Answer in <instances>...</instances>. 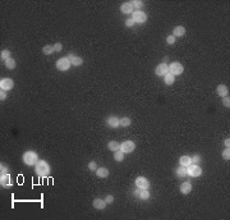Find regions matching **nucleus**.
Listing matches in <instances>:
<instances>
[{"instance_id":"nucleus-24","label":"nucleus","mask_w":230,"mask_h":220,"mask_svg":"<svg viewBox=\"0 0 230 220\" xmlns=\"http://www.w3.org/2000/svg\"><path fill=\"white\" fill-rule=\"evenodd\" d=\"M96 175L99 178H106V177H109V170L106 169V168H97V169H96Z\"/></svg>"},{"instance_id":"nucleus-28","label":"nucleus","mask_w":230,"mask_h":220,"mask_svg":"<svg viewBox=\"0 0 230 220\" xmlns=\"http://www.w3.org/2000/svg\"><path fill=\"white\" fill-rule=\"evenodd\" d=\"M54 46L53 45H46V46H44L42 47V53L45 54V55H51V54H53L54 53Z\"/></svg>"},{"instance_id":"nucleus-14","label":"nucleus","mask_w":230,"mask_h":220,"mask_svg":"<svg viewBox=\"0 0 230 220\" xmlns=\"http://www.w3.org/2000/svg\"><path fill=\"white\" fill-rule=\"evenodd\" d=\"M106 124H108V127H110V128H118V127H120L119 118L114 117V115H111V117H109L106 119Z\"/></svg>"},{"instance_id":"nucleus-22","label":"nucleus","mask_w":230,"mask_h":220,"mask_svg":"<svg viewBox=\"0 0 230 220\" xmlns=\"http://www.w3.org/2000/svg\"><path fill=\"white\" fill-rule=\"evenodd\" d=\"M164 82H165L166 86L173 85V83L175 82V76H173L171 73H166V74L164 76Z\"/></svg>"},{"instance_id":"nucleus-31","label":"nucleus","mask_w":230,"mask_h":220,"mask_svg":"<svg viewBox=\"0 0 230 220\" xmlns=\"http://www.w3.org/2000/svg\"><path fill=\"white\" fill-rule=\"evenodd\" d=\"M221 156H223V159H224L225 161H229V160H230V149H225V150L223 151Z\"/></svg>"},{"instance_id":"nucleus-9","label":"nucleus","mask_w":230,"mask_h":220,"mask_svg":"<svg viewBox=\"0 0 230 220\" xmlns=\"http://www.w3.org/2000/svg\"><path fill=\"white\" fill-rule=\"evenodd\" d=\"M155 73H156V76H159V77H164L166 73H169V65H168V63H160V64L156 67Z\"/></svg>"},{"instance_id":"nucleus-13","label":"nucleus","mask_w":230,"mask_h":220,"mask_svg":"<svg viewBox=\"0 0 230 220\" xmlns=\"http://www.w3.org/2000/svg\"><path fill=\"white\" fill-rule=\"evenodd\" d=\"M68 58L72 63V65H74V67H79V65L83 64V59L81 56H77L74 54H68Z\"/></svg>"},{"instance_id":"nucleus-15","label":"nucleus","mask_w":230,"mask_h":220,"mask_svg":"<svg viewBox=\"0 0 230 220\" xmlns=\"http://www.w3.org/2000/svg\"><path fill=\"white\" fill-rule=\"evenodd\" d=\"M106 202H105V200H102V198H95L93 200V202H92V206L95 207V209H97V210H104V209L106 207Z\"/></svg>"},{"instance_id":"nucleus-34","label":"nucleus","mask_w":230,"mask_h":220,"mask_svg":"<svg viewBox=\"0 0 230 220\" xmlns=\"http://www.w3.org/2000/svg\"><path fill=\"white\" fill-rule=\"evenodd\" d=\"M223 105L225 106V108H230V97L229 96H225V97H223Z\"/></svg>"},{"instance_id":"nucleus-12","label":"nucleus","mask_w":230,"mask_h":220,"mask_svg":"<svg viewBox=\"0 0 230 220\" xmlns=\"http://www.w3.org/2000/svg\"><path fill=\"white\" fill-rule=\"evenodd\" d=\"M120 12H122L123 14H132V13L134 12V8H133L132 3H130V2L123 3L122 7H120Z\"/></svg>"},{"instance_id":"nucleus-11","label":"nucleus","mask_w":230,"mask_h":220,"mask_svg":"<svg viewBox=\"0 0 230 220\" xmlns=\"http://www.w3.org/2000/svg\"><path fill=\"white\" fill-rule=\"evenodd\" d=\"M134 195L137 196L139 200H142V201H147L148 198H150V192H148V190H139V188H137V190L134 191Z\"/></svg>"},{"instance_id":"nucleus-35","label":"nucleus","mask_w":230,"mask_h":220,"mask_svg":"<svg viewBox=\"0 0 230 220\" xmlns=\"http://www.w3.org/2000/svg\"><path fill=\"white\" fill-rule=\"evenodd\" d=\"M105 202H106L108 205L113 204V202H114V196H113V195H108V196L105 197Z\"/></svg>"},{"instance_id":"nucleus-21","label":"nucleus","mask_w":230,"mask_h":220,"mask_svg":"<svg viewBox=\"0 0 230 220\" xmlns=\"http://www.w3.org/2000/svg\"><path fill=\"white\" fill-rule=\"evenodd\" d=\"M184 35H185V27H183V26H176L173 29V36L174 37H182Z\"/></svg>"},{"instance_id":"nucleus-32","label":"nucleus","mask_w":230,"mask_h":220,"mask_svg":"<svg viewBox=\"0 0 230 220\" xmlns=\"http://www.w3.org/2000/svg\"><path fill=\"white\" fill-rule=\"evenodd\" d=\"M175 41H176V37H174L173 35H170V36L166 37V44H169V45H174Z\"/></svg>"},{"instance_id":"nucleus-19","label":"nucleus","mask_w":230,"mask_h":220,"mask_svg":"<svg viewBox=\"0 0 230 220\" xmlns=\"http://www.w3.org/2000/svg\"><path fill=\"white\" fill-rule=\"evenodd\" d=\"M0 183H2L3 187H12V182H10V175L9 174H3L2 177H0Z\"/></svg>"},{"instance_id":"nucleus-25","label":"nucleus","mask_w":230,"mask_h":220,"mask_svg":"<svg viewBox=\"0 0 230 220\" xmlns=\"http://www.w3.org/2000/svg\"><path fill=\"white\" fill-rule=\"evenodd\" d=\"M5 67H7L8 69H10V70H13V69L17 67L15 59H13V58H9L8 60H5Z\"/></svg>"},{"instance_id":"nucleus-18","label":"nucleus","mask_w":230,"mask_h":220,"mask_svg":"<svg viewBox=\"0 0 230 220\" xmlns=\"http://www.w3.org/2000/svg\"><path fill=\"white\" fill-rule=\"evenodd\" d=\"M179 164H180V166L188 168L191 164H193L192 163V158H191V156H188V155H183V156H180V159H179Z\"/></svg>"},{"instance_id":"nucleus-41","label":"nucleus","mask_w":230,"mask_h":220,"mask_svg":"<svg viewBox=\"0 0 230 220\" xmlns=\"http://www.w3.org/2000/svg\"><path fill=\"white\" fill-rule=\"evenodd\" d=\"M224 145H225V147H226V149H229V147H230V140H229V138L224 140Z\"/></svg>"},{"instance_id":"nucleus-20","label":"nucleus","mask_w":230,"mask_h":220,"mask_svg":"<svg viewBox=\"0 0 230 220\" xmlns=\"http://www.w3.org/2000/svg\"><path fill=\"white\" fill-rule=\"evenodd\" d=\"M175 174H176V177L179 178V179H185L187 175H188L187 168H185V166H179V168H178V169L175 170Z\"/></svg>"},{"instance_id":"nucleus-16","label":"nucleus","mask_w":230,"mask_h":220,"mask_svg":"<svg viewBox=\"0 0 230 220\" xmlns=\"http://www.w3.org/2000/svg\"><path fill=\"white\" fill-rule=\"evenodd\" d=\"M180 192L183 195H188V193H191L192 192V184L189 181H187V182H183L180 184Z\"/></svg>"},{"instance_id":"nucleus-38","label":"nucleus","mask_w":230,"mask_h":220,"mask_svg":"<svg viewBox=\"0 0 230 220\" xmlns=\"http://www.w3.org/2000/svg\"><path fill=\"white\" fill-rule=\"evenodd\" d=\"M5 99H7V91L2 90V91H0V100H2V101H4Z\"/></svg>"},{"instance_id":"nucleus-1","label":"nucleus","mask_w":230,"mask_h":220,"mask_svg":"<svg viewBox=\"0 0 230 220\" xmlns=\"http://www.w3.org/2000/svg\"><path fill=\"white\" fill-rule=\"evenodd\" d=\"M35 172L38 177H47L51 172L50 165L47 164V161L45 160H38L37 164L35 165Z\"/></svg>"},{"instance_id":"nucleus-29","label":"nucleus","mask_w":230,"mask_h":220,"mask_svg":"<svg viewBox=\"0 0 230 220\" xmlns=\"http://www.w3.org/2000/svg\"><path fill=\"white\" fill-rule=\"evenodd\" d=\"M0 58H2V60H8L10 56V51L9 50H3L2 53H0Z\"/></svg>"},{"instance_id":"nucleus-30","label":"nucleus","mask_w":230,"mask_h":220,"mask_svg":"<svg viewBox=\"0 0 230 220\" xmlns=\"http://www.w3.org/2000/svg\"><path fill=\"white\" fill-rule=\"evenodd\" d=\"M130 3L133 5V8H135L137 10H139V8L143 7V2H142V0H133V2H130Z\"/></svg>"},{"instance_id":"nucleus-2","label":"nucleus","mask_w":230,"mask_h":220,"mask_svg":"<svg viewBox=\"0 0 230 220\" xmlns=\"http://www.w3.org/2000/svg\"><path fill=\"white\" fill-rule=\"evenodd\" d=\"M38 161V156L35 151H26L23 154V163L28 166H33Z\"/></svg>"},{"instance_id":"nucleus-27","label":"nucleus","mask_w":230,"mask_h":220,"mask_svg":"<svg viewBox=\"0 0 230 220\" xmlns=\"http://www.w3.org/2000/svg\"><path fill=\"white\" fill-rule=\"evenodd\" d=\"M119 124H120V127H129V125L132 124V120H130V118H128V117H124V118H122V119H119Z\"/></svg>"},{"instance_id":"nucleus-26","label":"nucleus","mask_w":230,"mask_h":220,"mask_svg":"<svg viewBox=\"0 0 230 220\" xmlns=\"http://www.w3.org/2000/svg\"><path fill=\"white\" fill-rule=\"evenodd\" d=\"M124 155H125V154H124L123 151H120V150L115 151V152H114V160L118 161V163L123 161V160H124Z\"/></svg>"},{"instance_id":"nucleus-4","label":"nucleus","mask_w":230,"mask_h":220,"mask_svg":"<svg viewBox=\"0 0 230 220\" xmlns=\"http://www.w3.org/2000/svg\"><path fill=\"white\" fill-rule=\"evenodd\" d=\"M132 19L135 23H144L147 20V14L143 10H134L132 13Z\"/></svg>"},{"instance_id":"nucleus-39","label":"nucleus","mask_w":230,"mask_h":220,"mask_svg":"<svg viewBox=\"0 0 230 220\" xmlns=\"http://www.w3.org/2000/svg\"><path fill=\"white\" fill-rule=\"evenodd\" d=\"M200 160H201V156H200V155H194V156H193V158H192V163H193V164L198 163V161H200Z\"/></svg>"},{"instance_id":"nucleus-23","label":"nucleus","mask_w":230,"mask_h":220,"mask_svg":"<svg viewBox=\"0 0 230 220\" xmlns=\"http://www.w3.org/2000/svg\"><path fill=\"white\" fill-rule=\"evenodd\" d=\"M108 149L110 150V151H118V150H120V143L119 142H117V141H109L108 142Z\"/></svg>"},{"instance_id":"nucleus-6","label":"nucleus","mask_w":230,"mask_h":220,"mask_svg":"<svg viewBox=\"0 0 230 220\" xmlns=\"http://www.w3.org/2000/svg\"><path fill=\"white\" fill-rule=\"evenodd\" d=\"M187 173L189 177L196 178V177H200L202 174V169H201V166H198L197 164H191L187 168Z\"/></svg>"},{"instance_id":"nucleus-7","label":"nucleus","mask_w":230,"mask_h":220,"mask_svg":"<svg viewBox=\"0 0 230 220\" xmlns=\"http://www.w3.org/2000/svg\"><path fill=\"white\" fill-rule=\"evenodd\" d=\"M135 149V143L133 141H124L123 143H120V151H123L124 154H130L133 152Z\"/></svg>"},{"instance_id":"nucleus-17","label":"nucleus","mask_w":230,"mask_h":220,"mask_svg":"<svg viewBox=\"0 0 230 220\" xmlns=\"http://www.w3.org/2000/svg\"><path fill=\"white\" fill-rule=\"evenodd\" d=\"M216 92H217V95L221 96V97L229 96V88H228V86H225V85H219L217 88H216Z\"/></svg>"},{"instance_id":"nucleus-42","label":"nucleus","mask_w":230,"mask_h":220,"mask_svg":"<svg viewBox=\"0 0 230 220\" xmlns=\"http://www.w3.org/2000/svg\"><path fill=\"white\" fill-rule=\"evenodd\" d=\"M168 61V56H165V58H162V63H166Z\"/></svg>"},{"instance_id":"nucleus-33","label":"nucleus","mask_w":230,"mask_h":220,"mask_svg":"<svg viewBox=\"0 0 230 220\" xmlns=\"http://www.w3.org/2000/svg\"><path fill=\"white\" fill-rule=\"evenodd\" d=\"M88 169H90L91 172H96V169H97L96 161H90V163H88Z\"/></svg>"},{"instance_id":"nucleus-10","label":"nucleus","mask_w":230,"mask_h":220,"mask_svg":"<svg viewBox=\"0 0 230 220\" xmlns=\"http://www.w3.org/2000/svg\"><path fill=\"white\" fill-rule=\"evenodd\" d=\"M14 87V81L10 79V78H3L0 81V88L4 90V91H9Z\"/></svg>"},{"instance_id":"nucleus-36","label":"nucleus","mask_w":230,"mask_h":220,"mask_svg":"<svg viewBox=\"0 0 230 220\" xmlns=\"http://www.w3.org/2000/svg\"><path fill=\"white\" fill-rule=\"evenodd\" d=\"M54 50L56 51V53H60V51L63 50V45H61V43H56V44L54 45Z\"/></svg>"},{"instance_id":"nucleus-3","label":"nucleus","mask_w":230,"mask_h":220,"mask_svg":"<svg viewBox=\"0 0 230 220\" xmlns=\"http://www.w3.org/2000/svg\"><path fill=\"white\" fill-rule=\"evenodd\" d=\"M70 65H72V63L68 56H63L56 60V69L60 72H67L70 68Z\"/></svg>"},{"instance_id":"nucleus-40","label":"nucleus","mask_w":230,"mask_h":220,"mask_svg":"<svg viewBox=\"0 0 230 220\" xmlns=\"http://www.w3.org/2000/svg\"><path fill=\"white\" fill-rule=\"evenodd\" d=\"M0 170H2V175L3 174H8V168L5 165H3V164H2V166H0Z\"/></svg>"},{"instance_id":"nucleus-8","label":"nucleus","mask_w":230,"mask_h":220,"mask_svg":"<svg viewBox=\"0 0 230 220\" xmlns=\"http://www.w3.org/2000/svg\"><path fill=\"white\" fill-rule=\"evenodd\" d=\"M135 187L139 188V190H148L150 182L146 177H138V178H135Z\"/></svg>"},{"instance_id":"nucleus-37","label":"nucleus","mask_w":230,"mask_h":220,"mask_svg":"<svg viewBox=\"0 0 230 220\" xmlns=\"http://www.w3.org/2000/svg\"><path fill=\"white\" fill-rule=\"evenodd\" d=\"M134 25H135V22H134L132 18H129V19L125 20V26H127V27H133Z\"/></svg>"},{"instance_id":"nucleus-5","label":"nucleus","mask_w":230,"mask_h":220,"mask_svg":"<svg viewBox=\"0 0 230 220\" xmlns=\"http://www.w3.org/2000/svg\"><path fill=\"white\" fill-rule=\"evenodd\" d=\"M183 70H184V67L180 64V63H178V61H174V63H171V64L169 65V73H171L173 76L182 74Z\"/></svg>"}]
</instances>
